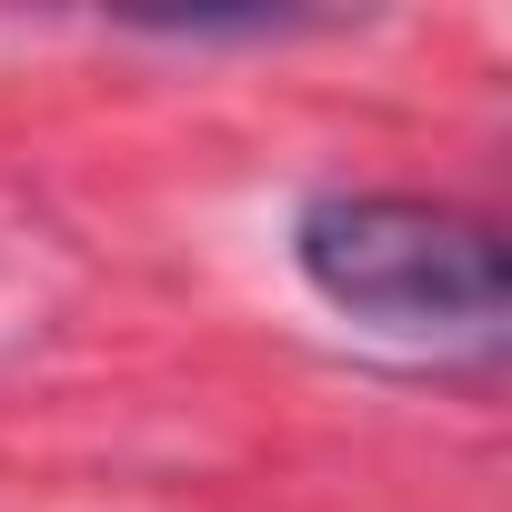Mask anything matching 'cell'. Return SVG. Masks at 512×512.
Returning <instances> with one entry per match:
<instances>
[{"mask_svg": "<svg viewBox=\"0 0 512 512\" xmlns=\"http://www.w3.org/2000/svg\"><path fill=\"white\" fill-rule=\"evenodd\" d=\"M292 272L322 312L392 342H472L492 352L512 322V241L422 191H312L292 211Z\"/></svg>", "mask_w": 512, "mask_h": 512, "instance_id": "6da1fadb", "label": "cell"}]
</instances>
